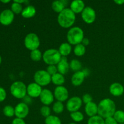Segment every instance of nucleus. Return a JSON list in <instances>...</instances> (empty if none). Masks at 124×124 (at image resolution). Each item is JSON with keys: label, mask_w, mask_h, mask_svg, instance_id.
I'll return each instance as SVG.
<instances>
[{"label": "nucleus", "mask_w": 124, "mask_h": 124, "mask_svg": "<svg viewBox=\"0 0 124 124\" xmlns=\"http://www.w3.org/2000/svg\"><path fill=\"white\" fill-rule=\"evenodd\" d=\"M98 113L102 118L113 117L116 112L115 102L110 99H105L100 102L98 105Z\"/></svg>", "instance_id": "f257e3e1"}, {"label": "nucleus", "mask_w": 124, "mask_h": 124, "mask_svg": "<svg viewBox=\"0 0 124 124\" xmlns=\"http://www.w3.org/2000/svg\"><path fill=\"white\" fill-rule=\"evenodd\" d=\"M75 13L71 8H64L61 13H59L58 18V21L59 25L64 28L71 27L75 21Z\"/></svg>", "instance_id": "f03ea898"}, {"label": "nucleus", "mask_w": 124, "mask_h": 124, "mask_svg": "<svg viewBox=\"0 0 124 124\" xmlns=\"http://www.w3.org/2000/svg\"><path fill=\"white\" fill-rule=\"evenodd\" d=\"M84 39L83 30L78 27H75L70 29L67 33V39L69 43L78 45L81 43Z\"/></svg>", "instance_id": "7ed1b4c3"}, {"label": "nucleus", "mask_w": 124, "mask_h": 124, "mask_svg": "<svg viewBox=\"0 0 124 124\" xmlns=\"http://www.w3.org/2000/svg\"><path fill=\"white\" fill-rule=\"evenodd\" d=\"M43 59L46 64L50 65L58 64L61 59V54L56 49H49L46 50L43 54Z\"/></svg>", "instance_id": "20e7f679"}, {"label": "nucleus", "mask_w": 124, "mask_h": 124, "mask_svg": "<svg viewBox=\"0 0 124 124\" xmlns=\"http://www.w3.org/2000/svg\"><path fill=\"white\" fill-rule=\"evenodd\" d=\"M10 92L12 95L18 99L24 98L27 93V87L23 82L16 81L12 84Z\"/></svg>", "instance_id": "39448f33"}, {"label": "nucleus", "mask_w": 124, "mask_h": 124, "mask_svg": "<svg viewBox=\"0 0 124 124\" xmlns=\"http://www.w3.org/2000/svg\"><path fill=\"white\" fill-rule=\"evenodd\" d=\"M34 79L36 83L38 85L45 86L48 85L51 82L52 77L47 71L44 70H39L35 73Z\"/></svg>", "instance_id": "423d86ee"}, {"label": "nucleus", "mask_w": 124, "mask_h": 124, "mask_svg": "<svg viewBox=\"0 0 124 124\" xmlns=\"http://www.w3.org/2000/svg\"><path fill=\"white\" fill-rule=\"evenodd\" d=\"M24 44L28 49L33 51L38 48L40 42L38 36L36 34L31 33L26 36L24 40Z\"/></svg>", "instance_id": "0eeeda50"}, {"label": "nucleus", "mask_w": 124, "mask_h": 124, "mask_svg": "<svg viewBox=\"0 0 124 124\" xmlns=\"http://www.w3.org/2000/svg\"><path fill=\"white\" fill-rule=\"evenodd\" d=\"M82 105V100L80 98L75 96L68 101L67 103V108L70 112L77 111Z\"/></svg>", "instance_id": "6e6552de"}, {"label": "nucleus", "mask_w": 124, "mask_h": 124, "mask_svg": "<svg viewBox=\"0 0 124 124\" xmlns=\"http://www.w3.org/2000/svg\"><path fill=\"white\" fill-rule=\"evenodd\" d=\"M29 107L26 104L21 102L18 104L15 108V115L17 118L23 119L25 118L29 114Z\"/></svg>", "instance_id": "1a4fd4ad"}, {"label": "nucleus", "mask_w": 124, "mask_h": 124, "mask_svg": "<svg viewBox=\"0 0 124 124\" xmlns=\"http://www.w3.org/2000/svg\"><path fill=\"white\" fill-rule=\"evenodd\" d=\"M82 18L88 24L93 23L96 18L95 11L90 7H85L82 12Z\"/></svg>", "instance_id": "9d476101"}, {"label": "nucleus", "mask_w": 124, "mask_h": 124, "mask_svg": "<svg viewBox=\"0 0 124 124\" xmlns=\"http://www.w3.org/2000/svg\"><path fill=\"white\" fill-rule=\"evenodd\" d=\"M13 19H14V14L10 10H4L0 14V23L2 25H9L12 23Z\"/></svg>", "instance_id": "9b49d317"}, {"label": "nucleus", "mask_w": 124, "mask_h": 124, "mask_svg": "<svg viewBox=\"0 0 124 124\" xmlns=\"http://www.w3.org/2000/svg\"><path fill=\"white\" fill-rule=\"evenodd\" d=\"M54 97L56 99L60 102L65 101L69 97L68 90L63 86H58L54 90Z\"/></svg>", "instance_id": "f8f14e48"}, {"label": "nucleus", "mask_w": 124, "mask_h": 124, "mask_svg": "<svg viewBox=\"0 0 124 124\" xmlns=\"http://www.w3.org/2000/svg\"><path fill=\"white\" fill-rule=\"evenodd\" d=\"M42 89L39 85L36 83H31L27 87V92L30 96L37 98L41 94Z\"/></svg>", "instance_id": "ddd939ff"}, {"label": "nucleus", "mask_w": 124, "mask_h": 124, "mask_svg": "<svg viewBox=\"0 0 124 124\" xmlns=\"http://www.w3.org/2000/svg\"><path fill=\"white\" fill-rule=\"evenodd\" d=\"M39 96L41 101L45 105H50L53 101V94L49 90L44 89Z\"/></svg>", "instance_id": "4468645a"}, {"label": "nucleus", "mask_w": 124, "mask_h": 124, "mask_svg": "<svg viewBox=\"0 0 124 124\" xmlns=\"http://www.w3.org/2000/svg\"><path fill=\"white\" fill-rule=\"evenodd\" d=\"M124 87L119 83H113L110 87V92L115 96H119L124 93Z\"/></svg>", "instance_id": "2eb2a0df"}, {"label": "nucleus", "mask_w": 124, "mask_h": 124, "mask_svg": "<svg viewBox=\"0 0 124 124\" xmlns=\"http://www.w3.org/2000/svg\"><path fill=\"white\" fill-rule=\"evenodd\" d=\"M58 70L61 74L64 75L68 72L69 70V65L68 64L66 57L63 56L58 64Z\"/></svg>", "instance_id": "dca6fc26"}, {"label": "nucleus", "mask_w": 124, "mask_h": 124, "mask_svg": "<svg viewBox=\"0 0 124 124\" xmlns=\"http://www.w3.org/2000/svg\"><path fill=\"white\" fill-rule=\"evenodd\" d=\"M98 107L95 103L93 102L86 104L85 107L86 114L90 117L96 116V113H98Z\"/></svg>", "instance_id": "f3484780"}, {"label": "nucleus", "mask_w": 124, "mask_h": 124, "mask_svg": "<svg viewBox=\"0 0 124 124\" xmlns=\"http://www.w3.org/2000/svg\"><path fill=\"white\" fill-rule=\"evenodd\" d=\"M85 74L83 71H77L73 75L71 78V82L75 86L80 85L83 82Z\"/></svg>", "instance_id": "a211bd4d"}, {"label": "nucleus", "mask_w": 124, "mask_h": 124, "mask_svg": "<svg viewBox=\"0 0 124 124\" xmlns=\"http://www.w3.org/2000/svg\"><path fill=\"white\" fill-rule=\"evenodd\" d=\"M84 3L81 0H75L70 5L71 10L74 13H80L84 9Z\"/></svg>", "instance_id": "6ab92c4d"}, {"label": "nucleus", "mask_w": 124, "mask_h": 124, "mask_svg": "<svg viewBox=\"0 0 124 124\" xmlns=\"http://www.w3.org/2000/svg\"><path fill=\"white\" fill-rule=\"evenodd\" d=\"M36 13V9L32 6H29L22 11V16L24 18H31Z\"/></svg>", "instance_id": "aec40b11"}, {"label": "nucleus", "mask_w": 124, "mask_h": 124, "mask_svg": "<svg viewBox=\"0 0 124 124\" xmlns=\"http://www.w3.org/2000/svg\"><path fill=\"white\" fill-rule=\"evenodd\" d=\"M71 50V47L69 44L63 43L59 47V53L63 56L69 55Z\"/></svg>", "instance_id": "412c9836"}, {"label": "nucleus", "mask_w": 124, "mask_h": 124, "mask_svg": "<svg viewBox=\"0 0 124 124\" xmlns=\"http://www.w3.org/2000/svg\"><path fill=\"white\" fill-rule=\"evenodd\" d=\"M52 81L53 84L58 85L63 84L65 82V79L63 75L61 73H56L52 76Z\"/></svg>", "instance_id": "4be33fe9"}, {"label": "nucleus", "mask_w": 124, "mask_h": 124, "mask_svg": "<svg viewBox=\"0 0 124 124\" xmlns=\"http://www.w3.org/2000/svg\"><path fill=\"white\" fill-rule=\"evenodd\" d=\"M65 3L64 1H55L52 3V8L56 12H61L64 9Z\"/></svg>", "instance_id": "5701e85b"}, {"label": "nucleus", "mask_w": 124, "mask_h": 124, "mask_svg": "<svg viewBox=\"0 0 124 124\" xmlns=\"http://www.w3.org/2000/svg\"><path fill=\"white\" fill-rule=\"evenodd\" d=\"M88 124H105V121L101 116H94L88 119Z\"/></svg>", "instance_id": "b1692460"}, {"label": "nucleus", "mask_w": 124, "mask_h": 124, "mask_svg": "<svg viewBox=\"0 0 124 124\" xmlns=\"http://www.w3.org/2000/svg\"><path fill=\"white\" fill-rule=\"evenodd\" d=\"M113 117L117 123L124 124V111L122 110L116 111L114 114Z\"/></svg>", "instance_id": "393cba45"}, {"label": "nucleus", "mask_w": 124, "mask_h": 124, "mask_svg": "<svg viewBox=\"0 0 124 124\" xmlns=\"http://www.w3.org/2000/svg\"><path fill=\"white\" fill-rule=\"evenodd\" d=\"M74 52H75V54L78 56H81L84 54L85 53V47L82 44H79L76 45L75 47V49H74Z\"/></svg>", "instance_id": "a878e982"}, {"label": "nucleus", "mask_w": 124, "mask_h": 124, "mask_svg": "<svg viewBox=\"0 0 124 124\" xmlns=\"http://www.w3.org/2000/svg\"><path fill=\"white\" fill-rule=\"evenodd\" d=\"M46 124H61V121L59 117L55 116H49L46 117L45 121Z\"/></svg>", "instance_id": "bb28decb"}, {"label": "nucleus", "mask_w": 124, "mask_h": 124, "mask_svg": "<svg viewBox=\"0 0 124 124\" xmlns=\"http://www.w3.org/2000/svg\"><path fill=\"white\" fill-rule=\"evenodd\" d=\"M70 67L71 70L77 72V71H79V70H81V67H82V65H81V63L79 61L73 59L70 62Z\"/></svg>", "instance_id": "cd10ccee"}, {"label": "nucleus", "mask_w": 124, "mask_h": 124, "mask_svg": "<svg viewBox=\"0 0 124 124\" xmlns=\"http://www.w3.org/2000/svg\"><path fill=\"white\" fill-rule=\"evenodd\" d=\"M70 116L75 122H81L84 119V115L79 111H75L70 114Z\"/></svg>", "instance_id": "c85d7f7f"}, {"label": "nucleus", "mask_w": 124, "mask_h": 124, "mask_svg": "<svg viewBox=\"0 0 124 124\" xmlns=\"http://www.w3.org/2000/svg\"><path fill=\"white\" fill-rule=\"evenodd\" d=\"M3 113L7 117H12L15 115V109L10 105H7L4 108Z\"/></svg>", "instance_id": "c756f323"}, {"label": "nucleus", "mask_w": 124, "mask_h": 124, "mask_svg": "<svg viewBox=\"0 0 124 124\" xmlns=\"http://www.w3.org/2000/svg\"><path fill=\"white\" fill-rule=\"evenodd\" d=\"M30 56H31L32 60L35 61H38L41 60V58H42V54L39 50L36 49L31 51Z\"/></svg>", "instance_id": "7c9ffc66"}, {"label": "nucleus", "mask_w": 124, "mask_h": 124, "mask_svg": "<svg viewBox=\"0 0 124 124\" xmlns=\"http://www.w3.org/2000/svg\"><path fill=\"white\" fill-rule=\"evenodd\" d=\"M53 110L56 113H61L64 110V105H63L61 102H56L53 105Z\"/></svg>", "instance_id": "2f4dec72"}, {"label": "nucleus", "mask_w": 124, "mask_h": 124, "mask_svg": "<svg viewBox=\"0 0 124 124\" xmlns=\"http://www.w3.org/2000/svg\"><path fill=\"white\" fill-rule=\"evenodd\" d=\"M12 11L15 13H19L23 11V7L21 4L17 2H13L12 4Z\"/></svg>", "instance_id": "473e14b6"}, {"label": "nucleus", "mask_w": 124, "mask_h": 124, "mask_svg": "<svg viewBox=\"0 0 124 124\" xmlns=\"http://www.w3.org/2000/svg\"><path fill=\"white\" fill-rule=\"evenodd\" d=\"M41 113L44 117H47L50 116V108L47 106H43L41 108Z\"/></svg>", "instance_id": "72a5a7b5"}, {"label": "nucleus", "mask_w": 124, "mask_h": 124, "mask_svg": "<svg viewBox=\"0 0 124 124\" xmlns=\"http://www.w3.org/2000/svg\"><path fill=\"white\" fill-rule=\"evenodd\" d=\"M57 70H58V69L55 65H49L47 68V71L49 73V75H52V76L57 73Z\"/></svg>", "instance_id": "f704fd0d"}, {"label": "nucleus", "mask_w": 124, "mask_h": 124, "mask_svg": "<svg viewBox=\"0 0 124 124\" xmlns=\"http://www.w3.org/2000/svg\"><path fill=\"white\" fill-rule=\"evenodd\" d=\"M82 100H83V102L85 103V104H88V103L91 102L92 101V98L90 94H85L82 97Z\"/></svg>", "instance_id": "c9c22d12"}, {"label": "nucleus", "mask_w": 124, "mask_h": 124, "mask_svg": "<svg viewBox=\"0 0 124 124\" xmlns=\"http://www.w3.org/2000/svg\"><path fill=\"white\" fill-rule=\"evenodd\" d=\"M6 92L2 87H0V102H2L6 99Z\"/></svg>", "instance_id": "e433bc0d"}, {"label": "nucleus", "mask_w": 124, "mask_h": 124, "mask_svg": "<svg viewBox=\"0 0 124 124\" xmlns=\"http://www.w3.org/2000/svg\"><path fill=\"white\" fill-rule=\"evenodd\" d=\"M105 124H118V123L116 122V121L114 119V117H111L105 119Z\"/></svg>", "instance_id": "4c0bfd02"}, {"label": "nucleus", "mask_w": 124, "mask_h": 124, "mask_svg": "<svg viewBox=\"0 0 124 124\" xmlns=\"http://www.w3.org/2000/svg\"><path fill=\"white\" fill-rule=\"evenodd\" d=\"M12 124H25V123L23 119L16 118L12 121Z\"/></svg>", "instance_id": "58836bf2"}, {"label": "nucleus", "mask_w": 124, "mask_h": 124, "mask_svg": "<svg viewBox=\"0 0 124 124\" xmlns=\"http://www.w3.org/2000/svg\"><path fill=\"white\" fill-rule=\"evenodd\" d=\"M82 42L83 43L84 46V45L85 46H87V45H88V44H89V40L87 38H84Z\"/></svg>", "instance_id": "ea45409f"}, {"label": "nucleus", "mask_w": 124, "mask_h": 124, "mask_svg": "<svg viewBox=\"0 0 124 124\" xmlns=\"http://www.w3.org/2000/svg\"><path fill=\"white\" fill-rule=\"evenodd\" d=\"M115 3L119 5H121L124 3V0H119V1H115Z\"/></svg>", "instance_id": "a19ab883"}, {"label": "nucleus", "mask_w": 124, "mask_h": 124, "mask_svg": "<svg viewBox=\"0 0 124 124\" xmlns=\"http://www.w3.org/2000/svg\"><path fill=\"white\" fill-rule=\"evenodd\" d=\"M14 2L20 4V3H23V2H25V1H14Z\"/></svg>", "instance_id": "79ce46f5"}, {"label": "nucleus", "mask_w": 124, "mask_h": 124, "mask_svg": "<svg viewBox=\"0 0 124 124\" xmlns=\"http://www.w3.org/2000/svg\"><path fill=\"white\" fill-rule=\"evenodd\" d=\"M1 2H4V3H7V2H10V0H7V1H2V0H1Z\"/></svg>", "instance_id": "37998d69"}, {"label": "nucleus", "mask_w": 124, "mask_h": 124, "mask_svg": "<svg viewBox=\"0 0 124 124\" xmlns=\"http://www.w3.org/2000/svg\"><path fill=\"white\" fill-rule=\"evenodd\" d=\"M1 56H0V64H1Z\"/></svg>", "instance_id": "c03bdc74"}, {"label": "nucleus", "mask_w": 124, "mask_h": 124, "mask_svg": "<svg viewBox=\"0 0 124 124\" xmlns=\"http://www.w3.org/2000/svg\"><path fill=\"white\" fill-rule=\"evenodd\" d=\"M75 124V123H70V124Z\"/></svg>", "instance_id": "a18cd8bd"}, {"label": "nucleus", "mask_w": 124, "mask_h": 124, "mask_svg": "<svg viewBox=\"0 0 124 124\" xmlns=\"http://www.w3.org/2000/svg\"></svg>", "instance_id": "49530a36"}]
</instances>
